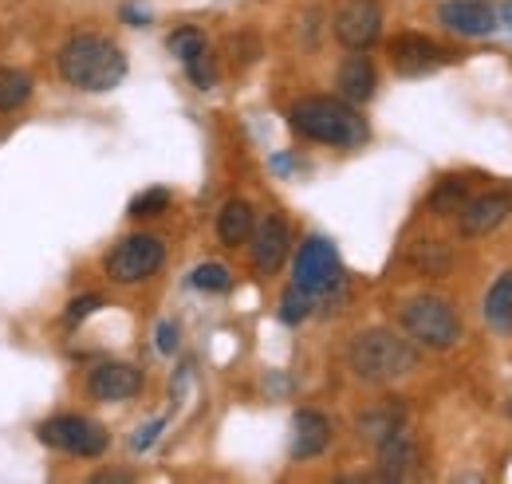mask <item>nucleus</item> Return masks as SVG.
<instances>
[{"label":"nucleus","instance_id":"ddd939ff","mask_svg":"<svg viewBox=\"0 0 512 484\" xmlns=\"http://www.w3.org/2000/svg\"><path fill=\"white\" fill-rule=\"evenodd\" d=\"M418 469V441L414 433L402 425L390 437L379 441V477L383 481H406Z\"/></svg>","mask_w":512,"mask_h":484},{"label":"nucleus","instance_id":"a878e982","mask_svg":"<svg viewBox=\"0 0 512 484\" xmlns=\"http://www.w3.org/2000/svg\"><path fill=\"white\" fill-rule=\"evenodd\" d=\"M166 205H170V193L162 185H154V189H146L130 201V217H158Z\"/></svg>","mask_w":512,"mask_h":484},{"label":"nucleus","instance_id":"39448f33","mask_svg":"<svg viewBox=\"0 0 512 484\" xmlns=\"http://www.w3.org/2000/svg\"><path fill=\"white\" fill-rule=\"evenodd\" d=\"M292 284L304 288L308 296H327L343 284V260L335 252V244L323 241V237H308L300 244L296 260H292Z\"/></svg>","mask_w":512,"mask_h":484},{"label":"nucleus","instance_id":"20e7f679","mask_svg":"<svg viewBox=\"0 0 512 484\" xmlns=\"http://www.w3.org/2000/svg\"><path fill=\"white\" fill-rule=\"evenodd\" d=\"M398 323H402V331H406L414 343H422V347H430V351H449V347L461 339V319H457V311H453L446 300H438V296H418V300H410L402 307Z\"/></svg>","mask_w":512,"mask_h":484},{"label":"nucleus","instance_id":"7c9ffc66","mask_svg":"<svg viewBox=\"0 0 512 484\" xmlns=\"http://www.w3.org/2000/svg\"><path fill=\"white\" fill-rule=\"evenodd\" d=\"M123 20H127V24H146L150 16H146L142 8H134V4H123Z\"/></svg>","mask_w":512,"mask_h":484},{"label":"nucleus","instance_id":"423d86ee","mask_svg":"<svg viewBox=\"0 0 512 484\" xmlns=\"http://www.w3.org/2000/svg\"><path fill=\"white\" fill-rule=\"evenodd\" d=\"M162 264H166V244L158 241V237H150V233L123 237V241L107 252V276L115 284H142Z\"/></svg>","mask_w":512,"mask_h":484},{"label":"nucleus","instance_id":"5701e85b","mask_svg":"<svg viewBox=\"0 0 512 484\" xmlns=\"http://www.w3.org/2000/svg\"><path fill=\"white\" fill-rule=\"evenodd\" d=\"M190 280H193V288H201V292H229L233 272H229L225 264H217V260H205V264L193 268Z\"/></svg>","mask_w":512,"mask_h":484},{"label":"nucleus","instance_id":"c85d7f7f","mask_svg":"<svg viewBox=\"0 0 512 484\" xmlns=\"http://www.w3.org/2000/svg\"><path fill=\"white\" fill-rule=\"evenodd\" d=\"M158 433H162V418H158V422H150V425H142V429H138V433L130 437V449H134V453L150 449V445L158 441Z\"/></svg>","mask_w":512,"mask_h":484},{"label":"nucleus","instance_id":"f03ea898","mask_svg":"<svg viewBox=\"0 0 512 484\" xmlns=\"http://www.w3.org/2000/svg\"><path fill=\"white\" fill-rule=\"evenodd\" d=\"M60 75L79 91H111L127 79V56L115 40L83 32V36H71L64 44Z\"/></svg>","mask_w":512,"mask_h":484},{"label":"nucleus","instance_id":"9d476101","mask_svg":"<svg viewBox=\"0 0 512 484\" xmlns=\"http://www.w3.org/2000/svg\"><path fill=\"white\" fill-rule=\"evenodd\" d=\"M509 213H512V193H481V197H469V201L461 205L457 229H461V237H485V233H493Z\"/></svg>","mask_w":512,"mask_h":484},{"label":"nucleus","instance_id":"2eb2a0df","mask_svg":"<svg viewBox=\"0 0 512 484\" xmlns=\"http://www.w3.org/2000/svg\"><path fill=\"white\" fill-rule=\"evenodd\" d=\"M331 445V422L320 410H300L292 418V457L296 461H312Z\"/></svg>","mask_w":512,"mask_h":484},{"label":"nucleus","instance_id":"f257e3e1","mask_svg":"<svg viewBox=\"0 0 512 484\" xmlns=\"http://www.w3.org/2000/svg\"><path fill=\"white\" fill-rule=\"evenodd\" d=\"M292 130L308 142H323V146H339V150H355L367 142V119L355 111V103L347 99H331V95H312L300 99L292 107Z\"/></svg>","mask_w":512,"mask_h":484},{"label":"nucleus","instance_id":"f8f14e48","mask_svg":"<svg viewBox=\"0 0 512 484\" xmlns=\"http://www.w3.org/2000/svg\"><path fill=\"white\" fill-rule=\"evenodd\" d=\"M390 60H394V67H398L402 75H426V71H434L446 56H442V48H438L430 36H422V32H402V36L390 40Z\"/></svg>","mask_w":512,"mask_h":484},{"label":"nucleus","instance_id":"dca6fc26","mask_svg":"<svg viewBox=\"0 0 512 484\" xmlns=\"http://www.w3.org/2000/svg\"><path fill=\"white\" fill-rule=\"evenodd\" d=\"M375 87H379V71H375V63L367 60L363 52H355V56H347V60L339 63V95L347 99V103H367V99H375Z\"/></svg>","mask_w":512,"mask_h":484},{"label":"nucleus","instance_id":"473e14b6","mask_svg":"<svg viewBox=\"0 0 512 484\" xmlns=\"http://www.w3.org/2000/svg\"><path fill=\"white\" fill-rule=\"evenodd\" d=\"M497 20H501L505 28H512V0H505V4H501V12H497Z\"/></svg>","mask_w":512,"mask_h":484},{"label":"nucleus","instance_id":"aec40b11","mask_svg":"<svg viewBox=\"0 0 512 484\" xmlns=\"http://www.w3.org/2000/svg\"><path fill=\"white\" fill-rule=\"evenodd\" d=\"M465 201H469V185L461 182V178H446V182L430 193V209L442 213V217H446V213H461Z\"/></svg>","mask_w":512,"mask_h":484},{"label":"nucleus","instance_id":"4be33fe9","mask_svg":"<svg viewBox=\"0 0 512 484\" xmlns=\"http://www.w3.org/2000/svg\"><path fill=\"white\" fill-rule=\"evenodd\" d=\"M166 48H170L182 63H190L193 56L209 52V40H205V32H201V28H178V32H170Z\"/></svg>","mask_w":512,"mask_h":484},{"label":"nucleus","instance_id":"412c9836","mask_svg":"<svg viewBox=\"0 0 512 484\" xmlns=\"http://www.w3.org/2000/svg\"><path fill=\"white\" fill-rule=\"evenodd\" d=\"M414 264H418L426 276H446L449 264H453V252L438 241H422L414 248Z\"/></svg>","mask_w":512,"mask_h":484},{"label":"nucleus","instance_id":"b1692460","mask_svg":"<svg viewBox=\"0 0 512 484\" xmlns=\"http://www.w3.org/2000/svg\"><path fill=\"white\" fill-rule=\"evenodd\" d=\"M359 429H363V437L383 441L394 429H402V410H375V414H363V418H359Z\"/></svg>","mask_w":512,"mask_h":484},{"label":"nucleus","instance_id":"0eeeda50","mask_svg":"<svg viewBox=\"0 0 512 484\" xmlns=\"http://www.w3.org/2000/svg\"><path fill=\"white\" fill-rule=\"evenodd\" d=\"M48 449H60V453H71V457H103L107 453V429L91 418H79V414H60L52 422L40 425L36 433Z\"/></svg>","mask_w":512,"mask_h":484},{"label":"nucleus","instance_id":"c756f323","mask_svg":"<svg viewBox=\"0 0 512 484\" xmlns=\"http://www.w3.org/2000/svg\"><path fill=\"white\" fill-rule=\"evenodd\" d=\"M158 351L162 355H174L178 351V327L166 319V323H158Z\"/></svg>","mask_w":512,"mask_h":484},{"label":"nucleus","instance_id":"f3484780","mask_svg":"<svg viewBox=\"0 0 512 484\" xmlns=\"http://www.w3.org/2000/svg\"><path fill=\"white\" fill-rule=\"evenodd\" d=\"M217 237H221V244H229V248L249 241L253 237V205L241 201V197L225 201V209L217 217Z\"/></svg>","mask_w":512,"mask_h":484},{"label":"nucleus","instance_id":"4468645a","mask_svg":"<svg viewBox=\"0 0 512 484\" xmlns=\"http://www.w3.org/2000/svg\"><path fill=\"white\" fill-rule=\"evenodd\" d=\"M288 256V225L280 217H264L260 225H253V264L260 272H280Z\"/></svg>","mask_w":512,"mask_h":484},{"label":"nucleus","instance_id":"7ed1b4c3","mask_svg":"<svg viewBox=\"0 0 512 484\" xmlns=\"http://www.w3.org/2000/svg\"><path fill=\"white\" fill-rule=\"evenodd\" d=\"M347 363L355 370V378L383 386V382L406 378V374L418 366V351H414L402 335L375 327V331H363V335L347 347Z\"/></svg>","mask_w":512,"mask_h":484},{"label":"nucleus","instance_id":"cd10ccee","mask_svg":"<svg viewBox=\"0 0 512 484\" xmlns=\"http://www.w3.org/2000/svg\"><path fill=\"white\" fill-rule=\"evenodd\" d=\"M99 307H103V296H79V300H71V307H67V323H79V319H87Z\"/></svg>","mask_w":512,"mask_h":484},{"label":"nucleus","instance_id":"2f4dec72","mask_svg":"<svg viewBox=\"0 0 512 484\" xmlns=\"http://www.w3.org/2000/svg\"><path fill=\"white\" fill-rule=\"evenodd\" d=\"M95 481L107 484V481H134L130 473H119V469H107V473H95Z\"/></svg>","mask_w":512,"mask_h":484},{"label":"nucleus","instance_id":"1a4fd4ad","mask_svg":"<svg viewBox=\"0 0 512 484\" xmlns=\"http://www.w3.org/2000/svg\"><path fill=\"white\" fill-rule=\"evenodd\" d=\"M438 20L457 36H493L501 24L489 0H446L438 8Z\"/></svg>","mask_w":512,"mask_h":484},{"label":"nucleus","instance_id":"bb28decb","mask_svg":"<svg viewBox=\"0 0 512 484\" xmlns=\"http://www.w3.org/2000/svg\"><path fill=\"white\" fill-rule=\"evenodd\" d=\"M186 67H190V79L197 83V87H201V91H209V87L217 83V63H213V56H209V52L193 56Z\"/></svg>","mask_w":512,"mask_h":484},{"label":"nucleus","instance_id":"72a5a7b5","mask_svg":"<svg viewBox=\"0 0 512 484\" xmlns=\"http://www.w3.org/2000/svg\"><path fill=\"white\" fill-rule=\"evenodd\" d=\"M505 414H509V418H512V398H509V402H505Z\"/></svg>","mask_w":512,"mask_h":484},{"label":"nucleus","instance_id":"6ab92c4d","mask_svg":"<svg viewBox=\"0 0 512 484\" xmlns=\"http://www.w3.org/2000/svg\"><path fill=\"white\" fill-rule=\"evenodd\" d=\"M28 95H32V75L28 71H16V67H4L0 71V111L24 107Z\"/></svg>","mask_w":512,"mask_h":484},{"label":"nucleus","instance_id":"9b49d317","mask_svg":"<svg viewBox=\"0 0 512 484\" xmlns=\"http://www.w3.org/2000/svg\"><path fill=\"white\" fill-rule=\"evenodd\" d=\"M142 390V370L130 363H99L87 378V394L99 402H127Z\"/></svg>","mask_w":512,"mask_h":484},{"label":"nucleus","instance_id":"393cba45","mask_svg":"<svg viewBox=\"0 0 512 484\" xmlns=\"http://www.w3.org/2000/svg\"><path fill=\"white\" fill-rule=\"evenodd\" d=\"M312 303H316V296H308L304 288H296V284H292V288L284 292V300H280V319L296 327V323H304V319L312 315Z\"/></svg>","mask_w":512,"mask_h":484},{"label":"nucleus","instance_id":"6e6552de","mask_svg":"<svg viewBox=\"0 0 512 484\" xmlns=\"http://www.w3.org/2000/svg\"><path fill=\"white\" fill-rule=\"evenodd\" d=\"M335 36L351 52L371 48L383 36V4L379 0H347L335 12Z\"/></svg>","mask_w":512,"mask_h":484},{"label":"nucleus","instance_id":"a211bd4d","mask_svg":"<svg viewBox=\"0 0 512 484\" xmlns=\"http://www.w3.org/2000/svg\"><path fill=\"white\" fill-rule=\"evenodd\" d=\"M485 323L497 335H512V272H505L485 296Z\"/></svg>","mask_w":512,"mask_h":484}]
</instances>
